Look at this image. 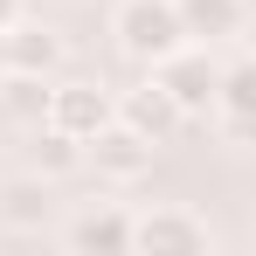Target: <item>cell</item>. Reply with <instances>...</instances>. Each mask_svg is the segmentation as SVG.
Here are the masks:
<instances>
[{
    "label": "cell",
    "mask_w": 256,
    "mask_h": 256,
    "mask_svg": "<svg viewBox=\"0 0 256 256\" xmlns=\"http://www.w3.org/2000/svg\"><path fill=\"white\" fill-rule=\"evenodd\" d=\"M242 14H250V21H256V0H242Z\"/></svg>",
    "instance_id": "9a60e30c"
},
{
    "label": "cell",
    "mask_w": 256,
    "mask_h": 256,
    "mask_svg": "<svg viewBox=\"0 0 256 256\" xmlns=\"http://www.w3.org/2000/svg\"><path fill=\"white\" fill-rule=\"evenodd\" d=\"M214 111H222V125H228V138H242V146H256V56H250V62H236V70H222V90H214Z\"/></svg>",
    "instance_id": "ba28073f"
},
{
    "label": "cell",
    "mask_w": 256,
    "mask_h": 256,
    "mask_svg": "<svg viewBox=\"0 0 256 256\" xmlns=\"http://www.w3.org/2000/svg\"><path fill=\"white\" fill-rule=\"evenodd\" d=\"M180 7V28H187V42H228V35H242V0H173Z\"/></svg>",
    "instance_id": "8fae6325"
},
{
    "label": "cell",
    "mask_w": 256,
    "mask_h": 256,
    "mask_svg": "<svg viewBox=\"0 0 256 256\" xmlns=\"http://www.w3.org/2000/svg\"><path fill=\"white\" fill-rule=\"evenodd\" d=\"M76 166H84V138H70V132H56L42 118V132H35V173L56 180V173H76Z\"/></svg>",
    "instance_id": "4fadbf2b"
},
{
    "label": "cell",
    "mask_w": 256,
    "mask_h": 256,
    "mask_svg": "<svg viewBox=\"0 0 256 256\" xmlns=\"http://www.w3.org/2000/svg\"><path fill=\"white\" fill-rule=\"evenodd\" d=\"M118 118V97L97 84H56L48 90V125L70 132V138H90V132H104Z\"/></svg>",
    "instance_id": "5b68a950"
},
{
    "label": "cell",
    "mask_w": 256,
    "mask_h": 256,
    "mask_svg": "<svg viewBox=\"0 0 256 256\" xmlns=\"http://www.w3.org/2000/svg\"><path fill=\"white\" fill-rule=\"evenodd\" d=\"M84 166H97L104 180H138V173L152 166V138L132 132L125 118H111L104 132H90V138H84Z\"/></svg>",
    "instance_id": "277c9868"
},
{
    "label": "cell",
    "mask_w": 256,
    "mask_h": 256,
    "mask_svg": "<svg viewBox=\"0 0 256 256\" xmlns=\"http://www.w3.org/2000/svg\"><path fill=\"white\" fill-rule=\"evenodd\" d=\"M62 242L84 250V256H90V250H97V256H118V250H132V214L118 208V201H90V208L70 214Z\"/></svg>",
    "instance_id": "8992f818"
},
{
    "label": "cell",
    "mask_w": 256,
    "mask_h": 256,
    "mask_svg": "<svg viewBox=\"0 0 256 256\" xmlns=\"http://www.w3.org/2000/svg\"><path fill=\"white\" fill-rule=\"evenodd\" d=\"M0 111H7V118H21V125H42V118H48V76L0 70Z\"/></svg>",
    "instance_id": "7c38bea8"
},
{
    "label": "cell",
    "mask_w": 256,
    "mask_h": 256,
    "mask_svg": "<svg viewBox=\"0 0 256 256\" xmlns=\"http://www.w3.org/2000/svg\"><path fill=\"white\" fill-rule=\"evenodd\" d=\"M214 236H208V222L194 208H146V214H132V250H152V256H194V250H208Z\"/></svg>",
    "instance_id": "3957f363"
},
{
    "label": "cell",
    "mask_w": 256,
    "mask_h": 256,
    "mask_svg": "<svg viewBox=\"0 0 256 256\" xmlns=\"http://www.w3.org/2000/svg\"><path fill=\"white\" fill-rule=\"evenodd\" d=\"M152 84L166 90L173 104L187 111V118H201V111H214V90H222V70H214L208 42H180L173 56H160L152 62Z\"/></svg>",
    "instance_id": "7a4b0ae2"
},
{
    "label": "cell",
    "mask_w": 256,
    "mask_h": 256,
    "mask_svg": "<svg viewBox=\"0 0 256 256\" xmlns=\"http://www.w3.org/2000/svg\"><path fill=\"white\" fill-rule=\"evenodd\" d=\"M187 42V28H180V7L173 0H125L118 7V48H125L132 62H160V56H173V48Z\"/></svg>",
    "instance_id": "6da1fadb"
},
{
    "label": "cell",
    "mask_w": 256,
    "mask_h": 256,
    "mask_svg": "<svg viewBox=\"0 0 256 256\" xmlns=\"http://www.w3.org/2000/svg\"><path fill=\"white\" fill-rule=\"evenodd\" d=\"M7 21H14V0H0V28H7Z\"/></svg>",
    "instance_id": "5bb4252c"
},
{
    "label": "cell",
    "mask_w": 256,
    "mask_h": 256,
    "mask_svg": "<svg viewBox=\"0 0 256 256\" xmlns=\"http://www.w3.org/2000/svg\"><path fill=\"white\" fill-rule=\"evenodd\" d=\"M118 118H125L132 132H146V138H152V146H166L173 132L187 125V111H180V104H173L166 90L160 84H146V90H132L125 104H118Z\"/></svg>",
    "instance_id": "9c48e42d"
},
{
    "label": "cell",
    "mask_w": 256,
    "mask_h": 256,
    "mask_svg": "<svg viewBox=\"0 0 256 256\" xmlns=\"http://www.w3.org/2000/svg\"><path fill=\"white\" fill-rule=\"evenodd\" d=\"M48 208H56L48 173H14V180H0V222H7V228H42Z\"/></svg>",
    "instance_id": "30bf717a"
},
{
    "label": "cell",
    "mask_w": 256,
    "mask_h": 256,
    "mask_svg": "<svg viewBox=\"0 0 256 256\" xmlns=\"http://www.w3.org/2000/svg\"><path fill=\"white\" fill-rule=\"evenodd\" d=\"M0 56H7V70H28V76H56V62H62V35L48 28V21H7L0 28Z\"/></svg>",
    "instance_id": "52a82bcc"
},
{
    "label": "cell",
    "mask_w": 256,
    "mask_h": 256,
    "mask_svg": "<svg viewBox=\"0 0 256 256\" xmlns=\"http://www.w3.org/2000/svg\"><path fill=\"white\" fill-rule=\"evenodd\" d=\"M0 70H7V56H0Z\"/></svg>",
    "instance_id": "2e32d148"
}]
</instances>
